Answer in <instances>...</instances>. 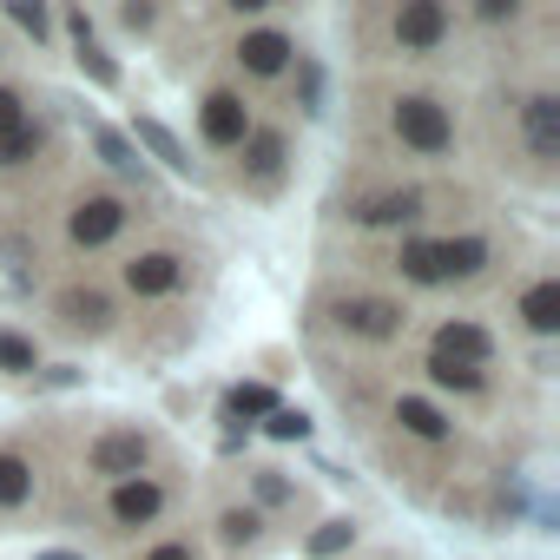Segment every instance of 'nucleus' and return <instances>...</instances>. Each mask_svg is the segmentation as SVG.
I'll use <instances>...</instances> for the list:
<instances>
[{
  "mask_svg": "<svg viewBox=\"0 0 560 560\" xmlns=\"http://www.w3.org/2000/svg\"><path fill=\"white\" fill-rule=\"evenodd\" d=\"M389 132H396L409 152H422V159H442V152L455 145V119H448V106L429 100V93H402V100L389 106Z\"/></svg>",
  "mask_w": 560,
  "mask_h": 560,
  "instance_id": "nucleus-1",
  "label": "nucleus"
},
{
  "mask_svg": "<svg viewBox=\"0 0 560 560\" xmlns=\"http://www.w3.org/2000/svg\"><path fill=\"white\" fill-rule=\"evenodd\" d=\"M448 34H455V14L435 8V0H402L389 14V47L396 54H435Z\"/></svg>",
  "mask_w": 560,
  "mask_h": 560,
  "instance_id": "nucleus-2",
  "label": "nucleus"
},
{
  "mask_svg": "<svg viewBox=\"0 0 560 560\" xmlns=\"http://www.w3.org/2000/svg\"><path fill=\"white\" fill-rule=\"evenodd\" d=\"M330 324H337L343 337H363V343H389V337L409 330L402 304H389V298H337V304H330Z\"/></svg>",
  "mask_w": 560,
  "mask_h": 560,
  "instance_id": "nucleus-3",
  "label": "nucleus"
},
{
  "mask_svg": "<svg viewBox=\"0 0 560 560\" xmlns=\"http://www.w3.org/2000/svg\"><path fill=\"white\" fill-rule=\"evenodd\" d=\"M237 152H244V159H237V178H244L250 191H277V185H284L291 145H284V132H277V126H250Z\"/></svg>",
  "mask_w": 560,
  "mask_h": 560,
  "instance_id": "nucleus-4",
  "label": "nucleus"
},
{
  "mask_svg": "<svg viewBox=\"0 0 560 560\" xmlns=\"http://www.w3.org/2000/svg\"><path fill=\"white\" fill-rule=\"evenodd\" d=\"M145 462H152V442H145L139 429H106V435L86 448V468L106 475V481H132V475H145Z\"/></svg>",
  "mask_w": 560,
  "mask_h": 560,
  "instance_id": "nucleus-5",
  "label": "nucleus"
},
{
  "mask_svg": "<svg viewBox=\"0 0 560 560\" xmlns=\"http://www.w3.org/2000/svg\"><path fill=\"white\" fill-rule=\"evenodd\" d=\"M126 231V205L113 198V191H86L80 205H73V218H67V237L80 244V250H100V244H113Z\"/></svg>",
  "mask_w": 560,
  "mask_h": 560,
  "instance_id": "nucleus-6",
  "label": "nucleus"
},
{
  "mask_svg": "<svg viewBox=\"0 0 560 560\" xmlns=\"http://www.w3.org/2000/svg\"><path fill=\"white\" fill-rule=\"evenodd\" d=\"M429 357H442V363H462V370H488V363H494V337H488L481 324H468V317H448V324L435 330Z\"/></svg>",
  "mask_w": 560,
  "mask_h": 560,
  "instance_id": "nucleus-7",
  "label": "nucleus"
},
{
  "mask_svg": "<svg viewBox=\"0 0 560 560\" xmlns=\"http://www.w3.org/2000/svg\"><path fill=\"white\" fill-rule=\"evenodd\" d=\"M126 291L132 298H172V291H185V257L178 250H139L126 264Z\"/></svg>",
  "mask_w": 560,
  "mask_h": 560,
  "instance_id": "nucleus-8",
  "label": "nucleus"
},
{
  "mask_svg": "<svg viewBox=\"0 0 560 560\" xmlns=\"http://www.w3.org/2000/svg\"><path fill=\"white\" fill-rule=\"evenodd\" d=\"M198 132H205L218 152H237L244 132H250V106H244L237 93H205V106H198Z\"/></svg>",
  "mask_w": 560,
  "mask_h": 560,
  "instance_id": "nucleus-9",
  "label": "nucleus"
},
{
  "mask_svg": "<svg viewBox=\"0 0 560 560\" xmlns=\"http://www.w3.org/2000/svg\"><path fill=\"white\" fill-rule=\"evenodd\" d=\"M521 139H527V159L534 165H553L560 159V100L553 93L521 100Z\"/></svg>",
  "mask_w": 560,
  "mask_h": 560,
  "instance_id": "nucleus-10",
  "label": "nucleus"
},
{
  "mask_svg": "<svg viewBox=\"0 0 560 560\" xmlns=\"http://www.w3.org/2000/svg\"><path fill=\"white\" fill-rule=\"evenodd\" d=\"M86 139H93V152H100V159H106L119 178H132L139 191H152V165L139 159V145H132L119 126H106V119H86Z\"/></svg>",
  "mask_w": 560,
  "mask_h": 560,
  "instance_id": "nucleus-11",
  "label": "nucleus"
},
{
  "mask_svg": "<svg viewBox=\"0 0 560 560\" xmlns=\"http://www.w3.org/2000/svg\"><path fill=\"white\" fill-rule=\"evenodd\" d=\"M106 508H113V521H119V527H152V521H159V508H165V488H159L152 475H132V481H119V488H113V501H106Z\"/></svg>",
  "mask_w": 560,
  "mask_h": 560,
  "instance_id": "nucleus-12",
  "label": "nucleus"
},
{
  "mask_svg": "<svg viewBox=\"0 0 560 560\" xmlns=\"http://www.w3.org/2000/svg\"><path fill=\"white\" fill-rule=\"evenodd\" d=\"M488 237H435V277L442 284H468V277L488 270Z\"/></svg>",
  "mask_w": 560,
  "mask_h": 560,
  "instance_id": "nucleus-13",
  "label": "nucleus"
},
{
  "mask_svg": "<svg viewBox=\"0 0 560 560\" xmlns=\"http://www.w3.org/2000/svg\"><path fill=\"white\" fill-rule=\"evenodd\" d=\"M291 34H277V27H257V34H244L237 40V67L244 73H257V80H270V73H284L291 67Z\"/></svg>",
  "mask_w": 560,
  "mask_h": 560,
  "instance_id": "nucleus-14",
  "label": "nucleus"
},
{
  "mask_svg": "<svg viewBox=\"0 0 560 560\" xmlns=\"http://www.w3.org/2000/svg\"><path fill=\"white\" fill-rule=\"evenodd\" d=\"M363 231H389V224H416L422 218V191L416 185H402V191H376V198H363L357 211H350Z\"/></svg>",
  "mask_w": 560,
  "mask_h": 560,
  "instance_id": "nucleus-15",
  "label": "nucleus"
},
{
  "mask_svg": "<svg viewBox=\"0 0 560 560\" xmlns=\"http://www.w3.org/2000/svg\"><path fill=\"white\" fill-rule=\"evenodd\" d=\"M67 34H73V60H80V73H86L93 86L113 93V86H119V60L93 40V21H86V14H67Z\"/></svg>",
  "mask_w": 560,
  "mask_h": 560,
  "instance_id": "nucleus-16",
  "label": "nucleus"
},
{
  "mask_svg": "<svg viewBox=\"0 0 560 560\" xmlns=\"http://www.w3.org/2000/svg\"><path fill=\"white\" fill-rule=\"evenodd\" d=\"M60 324L67 330H86V337H106L113 330V304H106V291H86V284H73V291H60Z\"/></svg>",
  "mask_w": 560,
  "mask_h": 560,
  "instance_id": "nucleus-17",
  "label": "nucleus"
},
{
  "mask_svg": "<svg viewBox=\"0 0 560 560\" xmlns=\"http://www.w3.org/2000/svg\"><path fill=\"white\" fill-rule=\"evenodd\" d=\"M132 145H139V152H152V159H159L165 172H178V178H198L191 152L178 145V132H172L165 119H139V126H132Z\"/></svg>",
  "mask_w": 560,
  "mask_h": 560,
  "instance_id": "nucleus-18",
  "label": "nucleus"
},
{
  "mask_svg": "<svg viewBox=\"0 0 560 560\" xmlns=\"http://www.w3.org/2000/svg\"><path fill=\"white\" fill-rule=\"evenodd\" d=\"M396 429L416 435V442H448V435H455V422H448L435 402H422V396H402V402H396Z\"/></svg>",
  "mask_w": 560,
  "mask_h": 560,
  "instance_id": "nucleus-19",
  "label": "nucleus"
},
{
  "mask_svg": "<svg viewBox=\"0 0 560 560\" xmlns=\"http://www.w3.org/2000/svg\"><path fill=\"white\" fill-rule=\"evenodd\" d=\"M521 324H527L534 337H553V330H560V284H553V277H540V284L521 291Z\"/></svg>",
  "mask_w": 560,
  "mask_h": 560,
  "instance_id": "nucleus-20",
  "label": "nucleus"
},
{
  "mask_svg": "<svg viewBox=\"0 0 560 560\" xmlns=\"http://www.w3.org/2000/svg\"><path fill=\"white\" fill-rule=\"evenodd\" d=\"M270 409H277V389H270V383H237V389L224 396V422H231L224 435H237L250 416H270Z\"/></svg>",
  "mask_w": 560,
  "mask_h": 560,
  "instance_id": "nucleus-21",
  "label": "nucleus"
},
{
  "mask_svg": "<svg viewBox=\"0 0 560 560\" xmlns=\"http://www.w3.org/2000/svg\"><path fill=\"white\" fill-rule=\"evenodd\" d=\"M34 501V462H21V455H0V508H27Z\"/></svg>",
  "mask_w": 560,
  "mask_h": 560,
  "instance_id": "nucleus-22",
  "label": "nucleus"
},
{
  "mask_svg": "<svg viewBox=\"0 0 560 560\" xmlns=\"http://www.w3.org/2000/svg\"><path fill=\"white\" fill-rule=\"evenodd\" d=\"M396 270L409 277V284H429V291H435V284H442V277H435V237H409V244L396 250Z\"/></svg>",
  "mask_w": 560,
  "mask_h": 560,
  "instance_id": "nucleus-23",
  "label": "nucleus"
},
{
  "mask_svg": "<svg viewBox=\"0 0 560 560\" xmlns=\"http://www.w3.org/2000/svg\"><path fill=\"white\" fill-rule=\"evenodd\" d=\"M47 152V132L27 119V126H14V132H0V165H34Z\"/></svg>",
  "mask_w": 560,
  "mask_h": 560,
  "instance_id": "nucleus-24",
  "label": "nucleus"
},
{
  "mask_svg": "<svg viewBox=\"0 0 560 560\" xmlns=\"http://www.w3.org/2000/svg\"><path fill=\"white\" fill-rule=\"evenodd\" d=\"M350 540H357V521H324V527L304 540V553H311V560H330V553H343Z\"/></svg>",
  "mask_w": 560,
  "mask_h": 560,
  "instance_id": "nucleus-25",
  "label": "nucleus"
},
{
  "mask_svg": "<svg viewBox=\"0 0 560 560\" xmlns=\"http://www.w3.org/2000/svg\"><path fill=\"white\" fill-rule=\"evenodd\" d=\"M34 337H21V330H0V370L8 376H34Z\"/></svg>",
  "mask_w": 560,
  "mask_h": 560,
  "instance_id": "nucleus-26",
  "label": "nucleus"
},
{
  "mask_svg": "<svg viewBox=\"0 0 560 560\" xmlns=\"http://www.w3.org/2000/svg\"><path fill=\"white\" fill-rule=\"evenodd\" d=\"M264 435H270V442H304V435H311V416H304V409H284V402H277V409L264 416Z\"/></svg>",
  "mask_w": 560,
  "mask_h": 560,
  "instance_id": "nucleus-27",
  "label": "nucleus"
},
{
  "mask_svg": "<svg viewBox=\"0 0 560 560\" xmlns=\"http://www.w3.org/2000/svg\"><path fill=\"white\" fill-rule=\"evenodd\" d=\"M8 21H14L21 34H34V40H47V34H54V14L40 8V0H8Z\"/></svg>",
  "mask_w": 560,
  "mask_h": 560,
  "instance_id": "nucleus-28",
  "label": "nucleus"
},
{
  "mask_svg": "<svg viewBox=\"0 0 560 560\" xmlns=\"http://www.w3.org/2000/svg\"><path fill=\"white\" fill-rule=\"evenodd\" d=\"M422 370H429L435 389H481V370H462V363H442V357H429Z\"/></svg>",
  "mask_w": 560,
  "mask_h": 560,
  "instance_id": "nucleus-29",
  "label": "nucleus"
},
{
  "mask_svg": "<svg viewBox=\"0 0 560 560\" xmlns=\"http://www.w3.org/2000/svg\"><path fill=\"white\" fill-rule=\"evenodd\" d=\"M257 527H264V521H257L250 508H231V514L218 521V540H224V547H250V540H257Z\"/></svg>",
  "mask_w": 560,
  "mask_h": 560,
  "instance_id": "nucleus-30",
  "label": "nucleus"
},
{
  "mask_svg": "<svg viewBox=\"0 0 560 560\" xmlns=\"http://www.w3.org/2000/svg\"><path fill=\"white\" fill-rule=\"evenodd\" d=\"M250 481H257V494H264V501H270V508H284V501H298V488H291V481H284V475H277V468H257V475H250Z\"/></svg>",
  "mask_w": 560,
  "mask_h": 560,
  "instance_id": "nucleus-31",
  "label": "nucleus"
},
{
  "mask_svg": "<svg viewBox=\"0 0 560 560\" xmlns=\"http://www.w3.org/2000/svg\"><path fill=\"white\" fill-rule=\"evenodd\" d=\"M14 126H27V100L14 86H0V132H14Z\"/></svg>",
  "mask_w": 560,
  "mask_h": 560,
  "instance_id": "nucleus-32",
  "label": "nucleus"
},
{
  "mask_svg": "<svg viewBox=\"0 0 560 560\" xmlns=\"http://www.w3.org/2000/svg\"><path fill=\"white\" fill-rule=\"evenodd\" d=\"M488 27H508V21H521V0H481V8H475Z\"/></svg>",
  "mask_w": 560,
  "mask_h": 560,
  "instance_id": "nucleus-33",
  "label": "nucleus"
},
{
  "mask_svg": "<svg viewBox=\"0 0 560 560\" xmlns=\"http://www.w3.org/2000/svg\"><path fill=\"white\" fill-rule=\"evenodd\" d=\"M145 560H198V547H191V540H159Z\"/></svg>",
  "mask_w": 560,
  "mask_h": 560,
  "instance_id": "nucleus-34",
  "label": "nucleus"
},
{
  "mask_svg": "<svg viewBox=\"0 0 560 560\" xmlns=\"http://www.w3.org/2000/svg\"><path fill=\"white\" fill-rule=\"evenodd\" d=\"M119 21H126V27H132V34H145V27H152V21H159V14H152V8H119Z\"/></svg>",
  "mask_w": 560,
  "mask_h": 560,
  "instance_id": "nucleus-35",
  "label": "nucleus"
},
{
  "mask_svg": "<svg viewBox=\"0 0 560 560\" xmlns=\"http://www.w3.org/2000/svg\"><path fill=\"white\" fill-rule=\"evenodd\" d=\"M40 383H47V389H73V383H80V370H47Z\"/></svg>",
  "mask_w": 560,
  "mask_h": 560,
  "instance_id": "nucleus-36",
  "label": "nucleus"
},
{
  "mask_svg": "<svg viewBox=\"0 0 560 560\" xmlns=\"http://www.w3.org/2000/svg\"><path fill=\"white\" fill-rule=\"evenodd\" d=\"M34 560H86V553H73V547H47V553H34Z\"/></svg>",
  "mask_w": 560,
  "mask_h": 560,
  "instance_id": "nucleus-37",
  "label": "nucleus"
}]
</instances>
